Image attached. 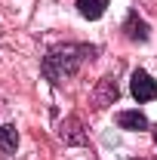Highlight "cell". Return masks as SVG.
Instances as JSON below:
<instances>
[{
	"instance_id": "6da1fadb",
	"label": "cell",
	"mask_w": 157,
	"mask_h": 160,
	"mask_svg": "<svg viewBox=\"0 0 157 160\" xmlns=\"http://www.w3.org/2000/svg\"><path fill=\"white\" fill-rule=\"evenodd\" d=\"M99 56L96 43H83V40H62V43H53L46 49V56L40 62V74L43 80H49L53 86H62L65 80H71L80 68L89 59Z\"/></svg>"
},
{
	"instance_id": "7a4b0ae2",
	"label": "cell",
	"mask_w": 157,
	"mask_h": 160,
	"mask_svg": "<svg viewBox=\"0 0 157 160\" xmlns=\"http://www.w3.org/2000/svg\"><path fill=\"white\" fill-rule=\"evenodd\" d=\"M129 92H133V99L139 105H145V102H154L157 99V80L148 74V71H142L136 68L133 74H129Z\"/></svg>"
},
{
	"instance_id": "3957f363",
	"label": "cell",
	"mask_w": 157,
	"mask_h": 160,
	"mask_svg": "<svg viewBox=\"0 0 157 160\" xmlns=\"http://www.w3.org/2000/svg\"><path fill=\"white\" fill-rule=\"evenodd\" d=\"M123 37L133 40V43H148V40H151V25L139 16V9H129V12H126V22H123Z\"/></svg>"
},
{
	"instance_id": "277c9868",
	"label": "cell",
	"mask_w": 157,
	"mask_h": 160,
	"mask_svg": "<svg viewBox=\"0 0 157 160\" xmlns=\"http://www.w3.org/2000/svg\"><path fill=\"white\" fill-rule=\"evenodd\" d=\"M59 139L65 145H86L89 136H86V129H83V120L77 114H71V117H65L59 123Z\"/></svg>"
},
{
	"instance_id": "5b68a950",
	"label": "cell",
	"mask_w": 157,
	"mask_h": 160,
	"mask_svg": "<svg viewBox=\"0 0 157 160\" xmlns=\"http://www.w3.org/2000/svg\"><path fill=\"white\" fill-rule=\"evenodd\" d=\"M114 123H117L120 129H126V132H145V129H151L148 117L139 108H133V111H117L114 114Z\"/></svg>"
},
{
	"instance_id": "8992f818",
	"label": "cell",
	"mask_w": 157,
	"mask_h": 160,
	"mask_svg": "<svg viewBox=\"0 0 157 160\" xmlns=\"http://www.w3.org/2000/svg\"><path fill=\"white\" fill-rule=\"evenodd\" d=\"M108 3L111 0H77L74 6H77V16L86 22H99L105 16V9H108Z\"/></svg>"
},
{
	"instance_id": "52a82bcc",
	"label": "cell",
	"mask_w": 157,
	"mask_h": 160,
	"mask_svg": "<svg viewBox=\"0 0 157 160\" xmlns=\"http://www.w3.org/2000/svg\"><path fill=\"white\" fill-rule=\"evenodd\" d=\"M120 96L117 89V80L114 77H102V83H99V92H96V108H108V105H114Z\"/></svg>"
},
{
	"instance_id": "ba28073f",
	"label": "cell",
	"mask_w": 157,
	"mask_h": 160,
	"mask_svg": "<svg viewBox=\"0 0 157 160\" xmlns=\"http://www.w3.org/2000/svg\"><path fill=\"white\" fill-rule=\"evenodd\" d=\"M16 148H19V129H16V123H3L0 126V154L13 157Z\"/></svg>"
},
{
	"instance_id": "9c48e42d",
	"label": "cell",
	"mask_w": 157,
	"mask_h": 160,
	"mask_svg": "<svg viewBox=\"0 0 157 160\" xmlns=\"http://www.w3.org/2000/svg\"><path fill=\"white\" fill-rule=\"evenodd\" d=\"M151 136H154V145H157V126H151Z\"/></svg>"
}]
</instances>
